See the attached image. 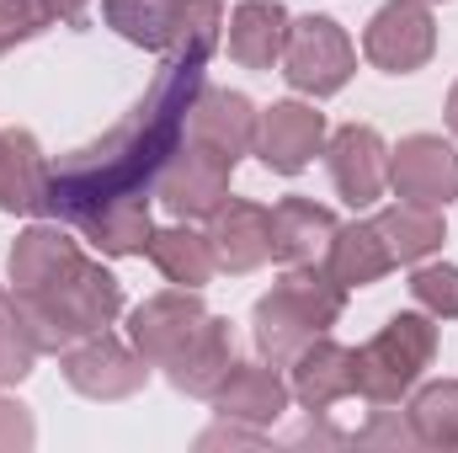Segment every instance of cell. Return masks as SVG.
Here are the masks:
<instances>
[{"instance_id":"6da1fadb","label":"cell","mask_w":458,"mask_h":453,"mask_svg":"<svg viewBox=\"0 0 458 453\" xmlns=\"http://www.w3.org/2000/svg\"><path fill=\"white\" fill-rule=\"evenodd\" d=\"M203 70H208L203 59H165L155 86L133 102V113L117 128L59 155L48 166V219L75 229L97 209L155 198V176L187 133V107L208 86Z\"/></svg>"},{"instance_id":"7a4b0ae2","label":"cell","mask_w":458,"mask_h":453,"mask_svg":"<svg viewBox=\"0 0 458 453\" xmlns=\"http://www.w3.org/2000/svg\"><path fill=\"white\" fill-rule=\"evenodd\" d=\"M27 326L43 352H64L86 337H102L113 331L117 315H123V283H117L113 267H102L97 256H75L59 278H48L43 288L32 294H16Z\"/></svg>"},{"instance_id":"3957f363","label":"cell","mask_w":458,"mask_h":453,"mask_svg":"<svg viewBox=\"0 0 458 453\" xmlns=\"http://www.w3.org/2000/svg\"><path fill=\"white\" fill-rule=\"evenodd\" d=\"M342 315H346V288L326 272V261H299V267H283V278L256 299L250 337H256V352L267 363L288 368L299 346L336 331Z\"/></svg>"},{"instance_id":"277c9868","label":"cell","mask_w":458,"mask_h":453,"mask_svg":"<svg viewBox=\"0 0 458 453\" xmlns=\"http://www.w3.org/2000/svg\"><path fill=\"white\" fill-rule=\"evenodd\" d=\"M432 363H437V321L427 310H400L362 346H352L357 395L368 406H400V400H411V389L427 379Z\"/></svg>"},{"instance_id":"5b68a950","label":"cell","mask_w":458,"mask_h":453,"mask_svg":"<svg viewBox=\"0 0 458 453\" xmlns=\"http://www.w3.org/2000/svg\"><path fill=\"white\" fill-rule=\"evenodd\" d=\"M102 16L117 38L160 59H214L225 38L219 0H102Z\"/></svg>"},{"instance_id":"8992f818","label":"cell","mask_w":458,"mask_h":453,"mask_svg":"<svg viewBox=\"0 0 458 453\" xmlns=\"http://www.w3.org/2000/svg\"><path fill=\"white\" fill-rule=\"evenodd\" d=\"M277 70H283V81L299 97L326 102L357 75V48H352L342 21H331V16H293Z\"/></svg>"},{"instance_id":"52a82bcc","label":"cell","mask_w":458,"mask_h":453,"mask_svg":"<svg viewBox=\"0 0 458 453\" xmlns=\"http://www.w3.org/2000/svg\"><path fill=\"white\" fill-rule=\"evenodd\" d=\"M437 54V16L427 0H384L362 27V59L384 75H416Z\"/></svg>"},{"instance_id":"ba28073f","label":"cell","mask_w":458,"mask_h":453,"mask_svg":"<svg viewBox=\"0 0 458 453\" xmlns=\"http://www.w3.org/2000/svg\"><path fill=\"white\" fill-rule=\"evenodd\" d=\"M59 373H64V384H70L75 395L102 400V406L133 400V395L149 384V363L139 357V346L128 337H113V331L64 346V352H59Z\"/></svg>"},{"instance_id":"9c48e42d","label":"cell","mask_w":458,"mask_h":453,"mask_svg":"<svg viewBox=\"0 0 458 453\" xmlns=\"http://www.w3.org/2000/svg\"><path fill=\"white\" fill-rule=\"evenodd\" d=\"M229 176H234L229 160L182 139L171 150V160L160 166V176H155V203L171 209L176 219H203L208 225L219 214V203L229 198Z\"/></svg>"},{"instance_id":"30bf717a","label":"cell","mask_w":458,"mask_h":453,"mask_svg":"<svg viewBox=\"0 0 458 453\" xmlns=\"http://www.w3.org/2000/svg\"><path fill=\"white\" fill-rule=\"evenodd\" d=\"M326 171L346 209H373L389 192V144L373 123H342L326 139Z\"/></svg>"},{"instance_id":"8fae6325","label":"cell","mask_w":458,"mask_h":453,"mask_svg":"<svg viewBox=\"0 0 458 453\" xmlns=\"http://www.w3.org/2000/svg\"><path fill=\"white\" fill-rule=\"evenodd\" d=\"M326 139H331V128H326V113H315L310 102H272V107H261L256 117V160L272 171V176H299V171H310L315 166V155H326Z\"/></svg>"},{"instance_id":"7c38bea8","label":"cell","mask_w":458,"mask_h":453,"mask_svg":"<svg viewBox=\"0 0 458 453\" xmlns=\"http://www.w3.org/2000/svg\"><path fill=\"white\" fill-rule=\"evenodd\" d=\"M389 187L405 203L448 214V203L458 198V150L443 133H405L389 150Z\"/></svg>"},{"instance_id":"4fadbf2b","label":"cell","mask_w":458,"mask_h":453,"mask_svg":"<svg viewBox=\"0 0 458 453\" xmlns=\"http://www.w3.org/2000/svg\"><path fill=\"white\" fill-rule=\"evenodd\" d=\"M256 117L261 107L245 97V91H229V86H203L187 107V144L219 155L229 166H240L250 150H256Z\"/></svg>"},{"instance_id":"5bb4252c","label":"cell","mask_w":458,"mask_h":453,"mask_svg":"<svg viewBox=\"0 0 458 453\" xmlns=\"http://www.w3.org/2000/svg\"><path fill=\"white\" fill-rule=\"evenodd\" d=\"M203 321H208V304L198 288H165V294H149L128 315V341L139 346V357L149 368H165Z\"/></svg>"},{"instance_id":"9a60e30c","label":"cell","mask_w":458,"mask_h":453,"mask_svg":"<svg viewBox=\"0 0 458 453\" xmlns=\"http://www.w3.org/2000/svg\"><path fill=\"white\" fill-rule=\"evenodd\" d=\"M208 406H214V416H229V422H245V427L272 432V427L288 416L293 389H288V373H283L277 363H267V357L240 363V357H234V368L225 373V384L214 389Z\"/></svg>"},{"instance_id":"2e32d148","label":"cell","mask_w":458,"mask_h":453,"mask_svg":"<svg viewBox=\"0 0 458 453\" xmlns=\"http://www.w3.org/2000/svg\"><path fill=\"white\" fill-rule=\"evenodd\" d=\"M288 389H293V406L299 411H331V406H342L346 395H357V373H352V346L331 337H315L310 346H299L293 352V363H288Z\"/></svg>"},{"instance_id":"e0dca14e","label":"cell","mask_w":458,"mask_h":453,"mask_svg":"<svg viewBox=\"0 0 458 453\" xmlns=\"http://www.w3.org/2000/svg\"><path fill=\"white\" fill-rule=\"evenodd\" d=\"M208 240H214V261L219 272H256L272 261V209L250 203V198H225L219 214L208 219Z\"/></svg>"},{"instance_id":"ac0fdd59","label":"cell","mask_w":458,"mask_h":453,"mask_svg":"<svg viewBox=\"0 0 458 453\" xmlns=\"http://www.w3.org/2000/svg\"><path fill=\"white\" fill-rule=\"evenodd\" d=\"M0 214L48 219V155L27 128H0Z\"/></svg>"},{"instance_id":"d6986e66","label":"cell","mask_w":458,"mask_h":453,"mask_svg":"<svg viewBox=\"0 0 458 453\" xmlns=\"http://www.w3.org/2000/svg\"><path fill=\"white\" fill-rule=\"evenodd\" d=\"M229 368H234V331H229V321L208 315V321L187 337V346L165 363V379H171L176 395L214 400V389L225 384Z\"/></svg>"},{"instance_id":"ffe728a7","label":"cell","mask_w":458,"mask_h":453,"mask_svg":"<svg viewBox=\"0 0 458 453\" xmlns=\"http://www.w3.org/2000/svg\"><path fill=\"white\" fill-rule=\"evenodd\" d=\"M75 256H86V251H81V240L59 225V219H32V225L11 240V261H5V267H11V294L43 288V283L59 278Z\"/></svg>"},{"instance_id":"44dd1931","label":"cell","mask_w":458,"mask_h":453,"mask_svg":"<svg viewBox=\"0 0 458 453\" xmlns=\"http://www.w3.org/2000/svg\"><path fill=\"white\" fill-rule=\"evenodd\" d=\"M149 267L171 283V288H208L219 261H214V240L208 229H192V219H176V225H155L149 235Z\"/></svg>"},{"instance_id":"7402d4cb","label":"cell","mask_w":458,"mask_h":453,"mask_svg":"<svg viewBox=\"0 0 458 453\" xmlns=\"http://www.w3.org/2000/svg\"><path fill=\"white\" fill-rule=\"evenodd\" d=\"M288 11L283 0H245L225 27V43H229V59L240 70H277L283 59V43H288Z\"/></svg>"},{"instance_id":"603a6c76","label":"cell","mask_w":458,"mask_h":453,"mask_svg":"<svg viewBox=\"0 0 458 453\" xmlns=\"http://www.w3.org/2000/svg\"><path fill=\"white\" fill-rule=\"evenodd\" d=\"M326 272L342 283L346 294L352 288H373V283H384L389 272H394V256H389V245H384V235L373 219H352V225H336L331 235V245H326Z\"/></svg>"},{"instance_id":"cb8c5ba5","label":"cell","mask_w":458,"mask_h":453,"mask_svg":"<svg viewBox=\"0 0 458 453\" xmlns=\"http://www.w3.org/2000/svg\"><path fill=\"white\" fill-rule=\"evenodd\" d=\"M336 214L315 198H283L272 209V261L299 267V261H320L331 235H336Z\"/></svg>"},{"instance_id":"d4e9b609","label":"cell","mask_w":458,"mask_h":453,"mask_svg":"<svg viewBox=\"0 0 458 453\" xmlns=\"http://www.w3.org/2000/svg\"><path fill=\"white\" fill-rule=\"evenodd\" d=\"M373 225H378V235H384L394 267H416V261L437 256L443 240H448V219H443V209H421V203H405V198L389 203V209H378Z\"/></svg>"},{"instance_id":"484cf974","label":"cell","mask_w":458,"mask_h":453,"mask_svg":"<svg viewBox=\"0 0 458 453\" xmlns=\"http://www.w3.org/2000/svg\"><path fill=\"white\" fill-rule=\"evenodd\" d=\"M155 198H133V203H113V209H97L91 219H81V240L102 256H144L149 251V235H155V214H149Z\"/></svg>"},{"instance_id":"4316f807","label":"cell","mask_w":458,"mask_h":453,"mask_svg":"<svg viewBox=\"0 0 458 453\" xmlns=\"http://www.w3.org/2000/svg\"><path fill=\"white\" fill-rule=\"evenodd\" d=\"M421 449H443L458 453V379H432V384H416L411 389V406H405Z\"/></svg>"},{"instance_id":"83f0119b","label":"cell","mask_w":458,"mask_h":453,"mask_svg":"<svg viewBox=\"0 0 458 453\" xmlns=\"http://www.w3.org/2000/svg\"><path fill=\"white\" fill-rule=\"evenodd\" d=\"M38 357H43V346L32 337V326H27V315H21L16 294L0 288V389H16V384L32 373Z\"/></svg>"},{"instance_id":"f1b7e54d","label":"cell","mask_w":458,"mask_h":453,"mask_svg":"<svg viewBox=\"0 0 458 453\" xmlns=\"http://www.w3.org/2000/svg\"><path fill=\"white\" fill-rule=\"evenodd\" d=\"M411 299L432 321H458V267L454 261H416L411 272Z\"/></svg>"},{"instance_id":"f546056e","label":"cell","mask_w":458,"mask_h":453,"mask_svg":"<svg viewBox=\"0 0 458 453\" xmlns=\"http://www.w3.org/2000/svg\"><path fill=\"white\" fill-rule=\"evenodd\" d=\"M352 443H357V449H394V453H416V449H421V438H416L411 416H405V411H394V406H378V411L352 432Z\"/></svg>"},{"instance_id":"4dcf8cb0","label":"cell","mask_w":458,"mask_h":453,"mask_svg":"<svg viewBox=\"0 0 458 453\" xmlns=\"http://www.w3.org/2000/svg\"><path fill=\"white\" fill-rule=\"evenodd\" d=\"M48 27L38 0H0V54H11L16 43H32Z\"/></svg>"},{"instance_id":"1f68e13d","label":"cell","mask_w":458,"mask_h":453,"mask_svg":"<svg viewBox=\"0 0 458 453\" xmlns=\"http://www.w3.org/2000/svg\"><path fill=\"white\" fill-rule=\"evenodd\" d=\"M38 449V422L21 400L0 395V453H32Z\"/></svg>"},{"instance_id":"d6a6232c","label":"cell","mask_w":458,"mask_h":453,"mask_svg":"<svg viewBox=\"0 0 458 453\" xmlns=\"http://www.w3.org/2000/svg\"><path fill=\"white\" fill-rule=\"evenodd\" d=\"M261 443H272V432H261V427H245V422H229L219 416L208 432H198V449H261Z\"/></svg>"},{"instance_id":"836d02e7","label":"cell","mask_w":458,"mask_h":453,"mask_svg":"<svg viewBox=\"0 0 458 453\" xmlns=\"http://www.w3.org/2000/svg\"><path fill=\"white\" fill-rule=\"evenodd\" d=\"M310 443H326V449H342V443H352V438H346L342 427H331V422H326V411H315V416H310V427L288 438V449H310Z\"/></svg>"},{"instance_id":"e575fe53","label":"cell","mask_w":458,"mask_h":453,"mask_svg":"<svg viewBox=\"0 0 458 453\" xmlns=\"http://www.w3.org/2000/svg\"><path fill=\"white\" fill-rule=\"evenodd\" d=\"M38 5H43L48 27H86V16H91V0H38Z\"/></svg>"},{"instance_id":"d590c367","label":"cell","mask_w":458,"mask_h":453,"mask_svg":"<svg viewBox=\"0 0 458 453\" xmlns=\"http://www.w3.org/2000/svg\"><path fill=\"white\" fill-rule=\"evenodd\" d=\"M443 117H448V133L458 139V81H454V91H448V113Z\"/></svg>"},{"instance_id":"8d00e7d4","label":"cell","mask_w":458,"mask_h":453,"mask_svg":"<svg viewBox=\"0 0 458 453\" xmlns=\"http://www.w3.org/2000/svg\"><path fill=\"white\" fill-rule=\"evenodd\" d=\"M427 5H437V0H427Z\"/></svg>"}]
</instances>
